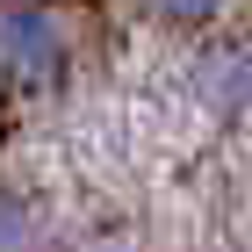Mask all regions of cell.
<instances>
[{
    "mask_svg": "<svg viewBox=\"0 0 252 252\" xmlns=\"http://www.w3.org/2000/svg\"><path fill=\"white\" fill-rule=\"evenodd\" d=\"M0 252H7V223H0Z\"/></svg>",
    "mask_w": 252,
    "mask_h": 252,
    "instance_id": "obj_4",
    "label": "cell"
},
{
    "mask_svg": "<svg viewBox=\"0 0 252 252\" xmlns=\"http://www.w3.org/2000/svg\"><path fill=\"white\" fill-rule=\"evenodd\" d=\"M188 87H194V101H202L209 116H238V108H252V51H238V43H209V51L188 65Z\"/></svg>",
    "mask_w": 252,
    "mask_h": 252,
    "instance_id": "obj_2",
    "label": "cell"
},
{
    "mask_svg": "<svg viewBox=\"0 0 252 252\" xmlns=\"http://www.w3.org/2000/svg\"><path fill=\"white\" fill-rule=\"evenodd\" d=\"M158 22H173V29H202V22H216L231 0H144Z\"/></svg>",
    "mask_w": 252,
    "mask_h": 252,
    "instance_id": "obj_3",
    "label": "cell"
},
{
    "mask_svg": "<svg viewBox=\"0 0 252 252\" xmlns=\"http://www.w3.org/2000/svg\"><path fill=\"white\" fill-rule=\"evenodd\" d=\"M72 79V29L43 0H0V94L43 101Z\"/></svg>",
    "mask_w": 252,
    "mask_h": 252,
    "instance_id": "obj_1",
    "label": "cell"
}]
</instances>
